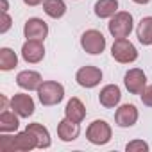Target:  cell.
Here are the masks:
<instances>
[{
  "label": "cell",
  "mask_w": 152,
  "mask_h": 152,
  "mask_svg": "<svg viewBox=\"0 0 152 152\" xmlns=\"http://www.w3.org/2000/svg\"><path fill=\"white\" fill-rule=\"evenodd\" d=\"M38 147L32 132L25 131L16 136H0V152H15V150H31Z\"/></svg>",
  "instance_id": "1"
},
{
  "label": "cell",
  "mask_w": 152,
  "mask_h": 152,
  "mask_svg": "<svg viewBox=\"0 0 152 152\" xmlns=\"http://www.w3.org/2000/svg\"><path fill=\"white\" fill-rule=\"evenodd\" d=\"M38 95H39V100L43 106H56L63 100L64 88L59 83L47 81V83H41V86L38 88Z\"/></svg>",
  "instance_id": "2"
},
{
  "label": "cell",
  "mask_w": 152,
  "mask_h": 152,
  "mask_svg": "<svg viewBox=\"0 0 152 152\" xmlns=\"http://www.w3.org/2000/svg\"><path fill=\"white\" fill-rule=\"evenodd\" d=\"M132 31V16L131 13H116L111 22H109V32L115 36V38H127Z\"/></svg>",
  "instance_id": "3"
},
{
  "label": "cell",
  "mask_w": 152,
  "mask_h": 152,
  "mask_svg": "<svg viewBox=\"0 0 152 152\" xmlns=\"http://www.w3.org/2000/svg\"><path fill=\"white\" fill-rule=\"evenodd\" d=\"M111 54H113V57H115L118 63H132V61L138 57V52H136L134 45H132L131 41H127L125 38H118V39L113 43Z\"/></svg>",
  "instance_id": "4"
},
{
  "label": "cell",
  "mask_w": 152,
  "mask_h": 152,
  "mask_svg": "<svg viewBox=\"0 0 152 152\" xmlns=\"http://www.w3.org/2000/svg\"><path fill=\"white\" fill-rule=\"evenodd\" d=\"M86 136L91 143L95 145H104L111 140V127L107 122L104 120H95L93 124H90L88 131H86Z\"/></svg>",
  "instance_id": "5"
},
{
  "label": "cell",
  "mask_w": 152,
  "mask_h": 152,
  "mask_svg": "<svg viewBox=\"0 0 152 152\" xmlns=\"http://www.w3.org/2000/svg\"><path fill=\"white\" fill-rule=\"evenodd\" d=\"M81 45L83 48L88 52V54H100L104 52L106 48V38L102 36V32L91 29V31H86L81 38Z\"/></svg>",
  "instance_id": "6"
},
{
  "label": "cell",
  "mask_w": 152,
  "mask_h": 152,
  "mask_svg": "<svg viewBox=\"0 0 152 152\" xmlns=\"http://www.w3.org/2000/svg\"><path fill=\"white\" fill-rule=\"evenodd\" d=\"M75 79L83 88H95L102 81V72L95 66H83L75 75Z\"/></svg>",
  "instance_id": "7"
},
{
  "label": "cell",
  "mask_w": 152,
  "mask_h": 152,
  "mask_svg": "<svg viewBox=\"0 0 152 152\" xmlns=\"http://www.w3.org/2000/svg\"><path fill=\"white\" fill-rule=\"evenodd\" d=\"M11 109L18 115V116H31L34 113V100L31 95H25V93H18L11 99Z\"/></svg>",
  "instance_id": "8"
},
{
  "label": "cell",
  "mask_w": 152,
  "mask_h": 152,
  "mask_svg": "<svg viewBox=\"0 0 152 152\" xmlns=\"http://www.w3.org/2000/svg\"><path fill=\"white\" fill-rule=\"evenodd\" d=\"M22 56L27 63H39L45 56L41 39H27V43H23L22 47Z\"/></svg>",
  "instance_id": "9"
},
{
  "label": "cell",
  "mask_w": 152,
  "mask_h": 152,
  "mask_svg": "<svg viewBox=\"0 0 152 152\" xmlns=\"http://www.w3.org/2000/svg\"><path fill=\"white\" fill-rule=\"evenodd\" d=\"M125 88L131 91V93H141L145 90V83H147V77L143 70L140 68H132L125 73Z\"/></svg>",
  "instance_id": "10"
},
{
  "label": "cell",
  "mask_w": 152,
  "mask_h": 152,
  "mask_svg": "<svg viewBox=\"0 0 152 152\" xmlns=\"http://www.w3.org/2000/svg\"><path fill=\"white\" fill-rule=\"evenodd\" d=\"M23 32H25V38L27 39H45L47 34H48V27H47V23L43 20L31 18V20L25 22Z\"/></svg>",
  "instance_id": "11"
},
{
  "label": "cell",
  "mask_w": 152,
  "mask_h": 152,
  "mask_svg": "<svg viewBox=\"0 0 152 152\" xmlns=\"http://www.w3.org/2000/svg\"><path fill=\"white\" fill-rule=\"evenodd\" d=\"M115 120L120 127H131L136 124L138 120V109L132 106V104H124L116 109V115H115Z\"/></svg>",
  "instance_id": "12"
},
{
  "label": "cell",
  "mask_w": 152,
  "mask_h": 152,
  "mask_svg": "<svg viewBox=\"0 0 152 152\" xmlns=\"http://www.w3.org/2000/svg\"><path fill=\"white\" fill-rule=\"evenodd\" d=\"M16 83H18V86H20V88L32 91V90H38V88L41 86V83H43V81H41V75H39L38 72L25 70V72H20V73H18Z\"/></svg>",
  "instance_id": "13"
},
{
  "label": "cell",
  "mask_w": 152,
  "mask_h": 152,
  "mask_svg": "<svg viewBox=\"0 0 152 152\" xmlns=\"http://www.w3.org/2000/svg\"><path fill=\"white\" fill-rule=\"evenodd\" d=\"M79 124L77 122H72L70 118H64L59 122L57 125V134L63 141H73L75 138L79 136Z\"/></svg>",
  "instance_id": "14"
},
{
  "label": "cell",
  "mask_w": 152,
  "mask_h": 152,
  "mask_svg": "<svg viewBox=\"0 0 152 152\" xmlns=\"http://www.w3.org/2000/svg\"><path fill=\"white\" fill-rule=\"evenodd\" d=\"M120 88L115 84H109L106 88H102V91L99 93V100L104 107H115L120 102Z\"/></svg>",
  "instance_id": "15"
},
{
  "label": "cell",
  "mask_w": 152,
  "mask_h": 152,
  "mask_svg": "<svg viewBox=\"0 0 152 152\" xmlns=\"http://www.w3.org/2000/svg\"><path fill=\"white\" fill-rule=\"evenodd\" d=\"M64 113H66V118H70L72 122L81 124L84 120V116H86V107L79 99H72V100H68Z\"/></svg>",
  "instance_id": "16"
},
{
  "label": "cell",
  "mask_w": 152,
  "mask_h": 152,
  "mask_svg": "<svg viewBox=\"0 0 152 152\" xmlns=\"http://www.w3.org/2000/svg\"><path fill=\"white\" fill-rule=\"evenodd\" d=\"M25 131L32 132V136L36 138L39 148H47V147H50V134H48V131H47L41 124H29Z\"/></svg>",
  "instance_id": "17"
},
{
  "label": "cell",
  "mask_w": 152,
  "mask_h": 152,
  "mask_svg": "<svg viewBox=\"0 0 152 152\" xmlns=\"http://www.w3.org/2000/svg\"><path fill=\"white\" fill-rule=\"evenodd\" d=\"M118 9V2L116 0H99L95 4V15L99 18H109V16H115Z\"/></svg>",
  "instance_id": "18"
},
{
  "label": "cell",
  "mask_w": 152,
  "mask_h": 152,
  "mask_svg": "<svg viewBox=\"0 0 152 152\" xmlns=\"http://www.w3.org/2000/svg\"><path fill=\"white\" fill-rule=\"evenodd\" d=\"M138 39L143 45H150L152 43V16L141 18V22L138 25Z\"/></svg>",
  "instance_id": "19"
},
{
  "label": "cell",
  "mask_w": 152,
  "mask_h": 152,
  "mask_svg": "<svg viewBox=\"0 0 152 152\" xmlns=\"http://www.w3.org/2000/svg\"><path fill=\"white\" fill-rule=\"evenodd\" d=\"M43 9L50 18H61L66 11V6L63 0H45Z\"/></svg>",
  "instance_id": "20"
},
{
  "label": "cell",
  "mask_w": 152,
  "mask_h": 152,
  "mask_svg": "<svg viewBox=\"0 0 152 152\" xmlns=\"http://www.w3.org/2000/svg\"><path fill=\"white\" fill-rule=\"evenodd\" d=\"M18 118L15 115V111H4L0 115V131L2 132H9V131H16L18 129Z\"/></svg>",
  "instance_id": "21"
},
{
  "label": "cell",
  "mask_w": 152,
  "mask_h": 152,
  "mask_svg": "<svg viewBox=\"0 0 152 152\" xmlns=\"http://www.w3.org/2000/svg\"><path fill=\"white\" fill-rule=\"evenodd\" d=\"M16 63H18V57H16V54L11 48H2L0 50V68H2L4 72L15 68Z\"/></svg>",
  "instance_id": "22"
},
{
  "label": "cell",
  "mask_w": 152,
  "mask_h": 152,
  "mask_svg": "<svg viewBox=\"0 0 152 152\" xmlns=\"http://www.w3.org/2000/svg\"><path fill=\"white\" fill-rule=\"evenodd\" d=\"M148 150V145L141 140H136V141H131L127 145V152H147Z\"/></svg>",
  "instance_id": "23"
},
{
  "label": "cell",
  "mask_w": 152,
  "mask_h": 152,
  "mask_svg": "<svg viewBox=\"0 0 152 152\" xmlns=\"http://www.w3.org/2000/svg\"><path fill=\"white\" fill-rule=\"evenodd\" d=\"M141 102L148 107H152V86H147L143 91H141Z\"/></svg>",
  "instance_id": "24"
},
{
  "label": "cell",
  "mask_w": 152,
  "mask_h": 152,
  "mask_svg": "<svg viewBox=\"0 0 152 152\" xmlns=\"http://www.w3.org/2000/svg\"><path fill=\"white\" fill-rule=\"evenodd\" d=\"M9 27H11V18L7 16L6 11H2V29H0V32H6Z\"/></svg>",
  "instance_id": "25"
},
{
  "label": "cell",
  "mask_w": 152,
  "mask_h": 152,
  "mask_svg": "<svg viewBox=\"0 0 152 152\" xmlns=\"http://www.w3.org/2000/svg\"><path fill=\"white\" fill-rule=\"evenodd\" d=\"M23 2H25L27 6H38V4L43 2V0H23Z\"/></svg>",
  "instance_id": "26"
},
{
  "label": "cell",
  "mask_w": 152,
  "mask_h": 152,
  "mask_svg": "<svg viewBox=\"0 0 152 152\" xmlns=\"http://www.w3.org/2000/svg\"><path fill=\"white\" fill-rule=\"evenodd\" d=\"M132 2H136V4H147V2H150V0H132Z\"/></svg>",
  "instance_id": "27"
},
{
  "label": "cell",
  "mask_w": 152,
  "mask_h": 152,
  "mask_svg": "<svg viewBox=\"0 0 152 152\" xmlns=\"http://www.w3.org/2000/svg\"><path fill=\"white\" fill-rule=\"evenodd\" d=\"M150 45H152V43H150Z\"/></svg>",
  "instance_id": "28"
}]
</instances>
